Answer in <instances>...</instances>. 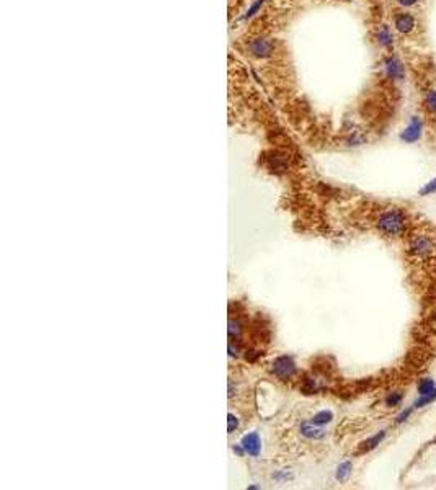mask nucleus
<instances>
[{
	"label": "nucleus",
	"mask_w": 436,
	"mask_h": 490,
	"mask_svg": "<svg viewBox=\"0 0 436 490\" xmlns=\"http://www.w3.org/2000/svg\"><path fill=\"white\" fill-rule=\"evenodd\" d=\"M433 400H436V389L433 392H430V394H426V396H420V399L417 400V402H415V407H417V409H420V407L430 404V402H433Z\"/></svg>",
	"instance_id": "4468645a"
},
{
	"label": "nucleus",
	"mask_w": 436,
	"mask_h": 490,
	"mask_svg": "<svg viewBox=\"0 0 436 490\" xmlns=\"http://www.w3.org/2000/svg\"><path fill=\"white\" fill-rule=\"evenodd\" d=\"M397 2H399L400 5H404V7H410V5H413V4H417L418 0H397Z\"/></svg>",
	"instance_id": "412c9836"
},
{
	"label": "nucleus",
	"mask_w": 436,
	"mask_h": 490,
	"mask_svg": "<svg viewBox=\"0 0 436 490\" xmlns=\"http://www.w3.org/2000/svg\"><path fill=\"white\" fill-rule=\"evenodd\" d=\"M227 350H229V356H235L237 358L240 355V348L237 347V345H234V342H229V345H227Z\"/></svg>",
	"instance_id": "6ab92c4d"
},
{
	"label": "nucleus",
	"mask_w": 436,
	"mask_h": 490,
	"mask_svg": "<svg viewBox=\"0 0 436 490\" xmlns=\"http://www.w3.org/2000/svg\"><path fill=\"white\" fill-rule=\"evenodd\" d=\"M418 136H420L418 126H412V128H408V129H407V133H405V136H404V139H407V141H415Z\"/></svg>",
	"instance_id": "f3484780"
},
{
	"label": "nucleus",
	"mask_w": 436,
	"mask_h": 490,
	"mask_svg": "<svg viewBox=\"0 0 436 490\" xmlns=\"http://www.w3.org/2000/svg\"><path fill=\"white\" fill-rule=\"evenodd\" d=\"M434 248H436L434 240L430 236H426V234H418V236H415L410 240V252L415 257L425 258L434 252Z\"/></svg>",
	"instance_id": "7ed1b4c3"
},
{
	"label": "nucleus",
	"mask_w": 436,
	"mask_h": 490,
	"mask_svg": "<svg viewBox=\"0 0 436 490\" xmlns=\"http://www.w3.org/2000/svg\"><path fill=\"white\" fill-rule=\"evenodd\" d=\"M377 229L387 237H399L407 231L408 219L407 214L399 208H391L384 211L383 214L377 217Z\"/></svg>",
	"instance_id": "f257e3e1"
},
{
	"label": "nucleus",
	"mask_w": 436,
	"mask_h": 490,
	"mask_svg": "<svg viewBox=\"0 0 436 490\" xmlns=\"http://www.w3.org/2000/svg\"><path fill=\"white\" fill-rule=\"evenodd\" d=\"M299 431L302 437H306L309 440H322L325 437V431L319 428V425L315 423H302L299 426Z\"/></svg>",
	"instance_id": "423d86ee"
},
{
	"label": "nucleus",
	"mask_w": 436,
	"mask_h": 490,
	"mask_svg": "<svg viewBox=\"0 0 436 490\" xmlns=\"http://www.w3.org/2000/svg\"><path fill=\"white\" fill-rule=\"evenodd\" d=\"M332 420H334V413H332L330 410H322L319 413H315V415L312 417V423L315 425H327L330 423Z\"/></svg>",
	"instance_id": "9b49d317"
},
{
	"label": "nucleus",
	"mask_w": 436,
	"mask_h": 490,
	"mask_svg": "<svg viewBox=\"0 0 436 490\" xmlns=\"http://www.w3.org/2000/svg\"><path fill=\"white\" fill-rule=\"evenodd\" d=\"M384 437H386V430L376 433L374 437H371V438H368L366 441H363V443H361V450H359V451H361V453H368L371 450H374V448L380 443V441L384 440Z\"/></svg>",
	"instance_id": "6e6552de"
},
{
	"label": "nucleus",
	"mask_w": 436,
	"mask_h": 490,
	"mask_svg": "<svg viewBox=\"0 0 436 490\" xmlns=\"http://www.w3.org/2000/svg\"><path fill=\"white\" fill-rule=\"evenodd\" d=\"M271 47H273L271 43L258 39L252 44V51H253V54H257V56H266V54H269V51H271Z\"/></svg>",
	"instance_id": "1a4fd4ad"
},
{
	"label": "nucleus",
	"mask_w": 436,
	"mask_h": 490,
	"mask_svg": "<svg viewBox=\"0 0 436 490\" xmlns=\"http://www.w3.org/2000/svg\"><path fill=\"white\" fill-rule=\"evenodd\" d=\"M436 191V180L430 182L423 190H420V195H430V193H434Z\"/></svg>",
	"instance_id": "a211bd4d"
},
{
	"label": "nucleus",
	"mask_w": 436,
	"mask_h": 490,
	"mask_svg": "<svg viewBox=\"0 0 436 490\" xmlns=\"http://www.w3.org/2000/svg\"><path fill=\"white\" fill-rule=\"evenodd\" d=\"M410 413H412V412H410V410H408V409H407V410H404V412H402V413H400V415L397 417V423H404V422H405V420H407L408 417H410Z\"/></svg>",
	"instance_id": "aec40b11"
},
{
	"label": "nucleus",
	"mask_w": 436,
	"mask_h": 490,
	"mask_svg": "<svg viewBox=\"0 0 436 490\" xmlns=\"http://www.w3.org/2000/svg\"><path fill=\"white\" fill-rule=\"evenodd\" d=\"M394 23H396V28L404 34L412 33L415 30V26H417V22H415L413 15H410V13H407V12H402V13H399V15H396Z\"/></svg>",
	"instance_id": "39448f33"
},
{
	"label": "nucleus",
	"mask_w": 436,
	"mask_h": 490,
	"mask_svg": "<svg viewBox=\"0 0 436 490\" xmlns=\"http://www.w3.org/2000/svg\"><path fill=\"white\" fill-rule=\"evenodd\" d=\"M400 402H402V394H400V392H392V394H389L386 397V405L387 407H396Z\"/></svg>",
	"instance_id": "2eb2a0df"
},
{
	"label": "nucleus",
	"mask_w": 436,
	"mask_h": 490,
	"mask_svg": "<svg viewBox=\"0 0 436 490\" xmlns=\"http://www.w3.org/2000/svg\"><path fill=\"white\" fill-rule=\"evenodd\" d=\"M227 332H229V342H237L240 340L242 332H244V325L237 319H229V329H227Z\"/></svg>",
	"instance_id": "0eeeda50"
},
{
	"label": "nucleus",
	"mask_w": 436,
	"mask_h": 490,
	"mask_svg": "<svg viewBox=\"0 0 436 490\" xmlns=\"http://www.w3.org/2000/svg\"><path fill=\"white\" fill-rule=\"evenodd\" d=\"M271 372L280 377L281 381H288L293 376H296L297 368H296V363L291 356L288 355H281L278 358H275L273 363H271Z\"/></svg>",
	"instance_id": "f03ea898"
},
{
	"label": "nucleus",
	"mask_w": 436,
	"mask_h": 490,
	"mask_svg": "<svg viewBox=\"0 0 436 490\" xmlns=\"http://www.w3.org/2000/svg\"><path fill=\"white\" fill-rule=\"evenodd\" d=\"M240 445L244 446L245 453H247V454H250V456H253V458H257L258 454H260L261 443H260V437H258V433L252 431V433L245 434V437L242 438Z\"/></svg>",
	"instance_id": "20e7f679"
},
{
	"label": "nucleus",
	"mask_w": 436,
	"mask_h": 490,
	"mask_svg": "<svg viewBox=\"0 0 436 490\" xmlns=\"http://www.w3.org/2000/svg\"><path fill=\"white\" fill-rule=\"evenodd\" d=\"M350 474H351V462L350 461H345L337 467V480L338 482H345L350 477Z\"/></svg>",
	"instance_id": "9d476101"
},
{
	"label": "nucleus",
	"mask_w": 436,
	"mask_h": 490,
	"mask_svg": "<svg viewBox=\"0 0 436 490\" xmlns=\"http://www.w3.org/2000/svg\"><path fill=\"white\" fill-rule=\"evenodd\" d=\"M436 388H434V381H431V379H421L420 384H418V392H420V396H426V394H430V392H433Z\"/></svg>",
	"instance_id": "f8f14e48"
},
{
	"label": "nucleus",
	"mask_w": 436,
	"mask_h": 490,
	"mask_svg": "<svg viewBox=\"0 0 436 490\" xmlns=\"http://www.w3.org/2000/svg\"><path fill=\"white\" fill-rule=\"evenodd\" d=\"M425 108L430 113L436 115V92H430L425 98Z\"/></svg>",
	"instance_id": "ddd939ff"
},
{
	"label": "nucleus",
	"mask_w": 436,
	"mask_h": 490,
	"mask_svg": "<svg viewBox=\"0 0 436 490\" xmlns=\"http://www.w3.org/2000/svg\"><path fill=\"white\" fill-rule=\"evenodd\" d=\"M227 423H229V425H227V431L234 433L235 430H237V426H239V420H237V417L234 415V413H229V415H227Z\"/></svg>",
	"instance_id": "dca6fc26"
}]
</instances>
